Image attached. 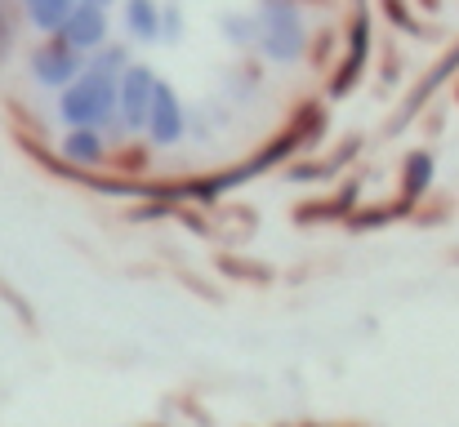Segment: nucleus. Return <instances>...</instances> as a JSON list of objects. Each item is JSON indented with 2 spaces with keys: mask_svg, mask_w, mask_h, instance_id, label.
Returning a JSON list of instances; mask_svg holds the SVG:
<instances>
[{
  "mask_svg": "<svg viewBox=\"0 0 459 427\" xmlns=\"http://www.w3.org/2000/svg\"><path fill=\"white\" fill-rule=\"evenodd\" d=\"M58 116L76 130V125H108L117 116V76L112 72H85V76H72L63 85V98H58Z\"/></svg>",
  "mask_w": 459,
  "mask_h": 427,
  "instance_id": "1",
  "label": "nucleus"
},
{
  "mask_svg": "<svg viewBox=\"0 0 459 427\" xmlns=\"http://www.w3.org/2000/svg\"><path fill=\"white\" fill-rule=\"evenodd\" d=\"M255 45L273 63H299L307 49V27L299 4L290 0H264L255 13Z\"/></svg>",
  "mask_w": 459,
  "mask_h": 427,
  "instance_id": "2",
  "label": "nucleus"
},
{
  "mask_svg": "<svg viewBox=\"0 0 459 427\" xmlns=\"http://www.w3.org/2000/svg\"><path fill=\"white\" fill-rule=\"evenodd\" d=\"M156 94V76L152 67H121L117 76V116L130 125V130H143L148 125V107H152Z\"/></svg>",
  "mask_w": 459,
  "mask_h": 427,
  "instance_id": "3",
  "label": "nucleus"
},
{
  "mask_svg": "<svg viewBox=\"0 0 459 427\" xmlns=\"http://www.w3.org/2000/svg\"><path fill=\"white\" fill-rule=\"evenodd\" d=\"M27 67H31L36 85H45V90H63L72 76H81V49H72L67 40L54 36V40H45V45L31 49Z\"/></svg>",
  "mask_w": 459,
  "mask_h": 427,
  "instance_id": "4",
  "label": "nucleus"
},
{
  "mask_svg": "<svg viewBox=\"0 0 459 427\" xmlns=\"http://www.w3.org/2000/svg\"><path fill=\"white\" fill-rule=\"evenodd\" d=\"M58 40H67L72 49H99L103 45V36H108V13L99 9V4H90V0H76L72 9H67V18L58 22V31H54Z\"/></svg>",
  "mask_w": 459,
  "mask_h": 427,
  "instance_id": "5",
  "label": "nucleus"
},
{
  "mask_svg": "<svg viewBox=\"0 0 459 427\" xmlns=\"http://www.w3.org/2000/svg\"><path fill=\"white\" fill-rule=\"evenodd\" d=\"M143 130L152 134L156 147H169V142L183 139V107H178L174 90H165L160 81H156V94H152V107H148V125Z\"/></svg>",
  "mask_w": 459,
  "mask_h": 427,
  "instance_id": "6",
  "label": "nucleus"
},
{
  "mask_svg": "<svg viewBox=\"0 0 459 427\" xmlns=\"http://www.w3.org/2000/svg\"><path fill=\"white\" fill-rule=\"evenodd\" d=\"M63 160H67V165H81V169L99 165V160H103V139H99V130H94V125H76V130L63 139Z\"/></svg>",
  "mask_w": 459,
  "mask_h": 427,
  "instance_id": "7",
  "label": "nucleus"
},
{
  "mask_svg": "<svg viewBox=\"0 0 459 427\" xmlns=\"http://www.w3.org/2000/svg\"><path fill=\"white\" fill-rule=\"evenodd\" d=\"M366 49H370V18H366V13H357V22H352V49H348V63L339 67L334 94L352 90V81H357V72H361V63H366Z\"/></svg>",
  "mask_w": 459,
  "mask_h": 427,
  "instance_id": "8",
  "label": "nucleus"
},
{
  "mask_svg": "<svg viewBox=\"0 0 459 427\" xmlns=\"http://www.w3.org/2000/svg\"><path fill=\"white\" fill-rule=\"evenodd\" d=\"M76 0H22V9H27V22L36 27V31H45V36H54L58 31V22L67 18V9H72Z\"/></svg>",
  "mask_w": 459,
  "mask_h": 427,
  "instance_id": "9",
  "label": "nucleus"
},
{
  "mask_svg": "<svg viewBox=\"0 0 459 427\" xmlns=\"http://www.w3.org/2000/svg\"><path fill=\"white\" fill-rule=\"evenodd\" d=\"M126 27L139 36V40H156L160 36V9L152 0H130L126 4Z\"/></svg>",
  "mask_w": 459,
  "mask_h": 427,
  "instance_id": "10",
  "label": "nucleus"
},
{
  "mask_svg": "<svg viewBox=\"0 0 459 427\" xmlns=\"http://www.w3.org/2000/svg\"><path fill=\"white\" fill-rule=\"evenodd\" d=\"M429 183H433V156H429V151H415V156L406 160V183H402L406 201L424 196V192H429Z\"/></svg>",
  "mask_w": 459,
  "mask_h": 427,
  "instance_id": "11",
  "label": "nucleus"
},
{
  "mask_svg": "<svg viewBox=\"0 0 459 427\" xmlns=\"http://www.w3.org/2000/svg\"><path fill=\"white\" fill-rule=\"evenodd\" d=\"M223 31L232 45H250L255 40V18H223Z\"/></svg>",
  "mask_w": 459,
  "mask_h": 427,
  "instance_id": "12",
  "label": "nucleus"
},
{
  "mask_svg": "<svg viewBox=\"0 0 459 427\" xmlns=\"http://www.w3.org/2000/svg\"><path fill=\"white\" fill-rule=\"evenodd\" d=\"M121 67H126V49H117V45H108V49H103V45H99V58H94V72H112V76H117Z\"/></svg>",
  "mask_w": 459,
  "mask_h": 427,
  "instance_id": "13",
  "label": "nucleus"
},
{
  "mask_svg": "<svg viewBox=\"0 0 459 427\" xmlns=\"http://www.w3.org/2000/svg\"><path fill=\"white\" fill-rule=\"evenodd\" d=\"M9 49H13V9L0 0V63L9 58Z\"/></svg>",
  "mask_w": 459,
  "mask_h": 427,
  "instance_id": "14",
  "label": "nucleus"
},
{
  "mask_svg": "<svg viewBox=\"0 0 459 427\" xmlns=\"http://www.w3.org/2000/svg\"><path fill=\"white\" fill-rule=\"evenodd\" d=\"M160 31H165L169 40L183 36V13H178V4H165V9H160Z\"/></svg>",
  "mask_w": 459,
  "mask_h": 427,
  "instance_id": "15",
  "label": "nucleus"
},
{
  "mask_svg": "<svg viewBox=\"0 0 459 427\" xmlns=\"http://www.w3.org/2000/svg\"><path fill=\"white\" fill-rule=\"evenodd\" d=\"M90 4H99V9H108V4H112V0H90Z\"/></svg>",
  "mask_w": 459,
  "mask_h": 427,
  "instance_id": "16",
  "label": "nucleus"
}]
</instances>
